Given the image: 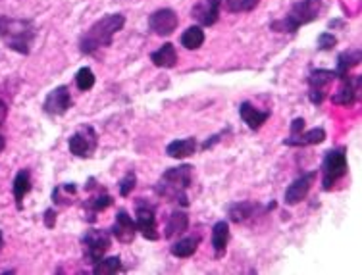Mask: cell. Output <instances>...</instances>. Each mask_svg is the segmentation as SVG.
Returning a JSON list of instances; mask_svg holds the SVG:
<instances>
[{
  "instance_id": "1",
  "label": "cell",
  "mask_w": 362,
  "mask_h": 275,
  "mask_svg": "<svg viewBox=\"0 0 362 275\" xmlns=\"http://www.w3.org/2000/svg\"><path fill=\"white\" fill-rule=\"evenodd\" d=\"M126 25V18L122 14H110L104 16L102 20H98L97 23L91 25V29L81 37L79 40V50L83 54H95L98 49L110 47L114 35L117 31H122V27Z\"/></svg>"
},
{
  "instance_id": "2",
  "label": "cell",
  "mask_w": 362,
  "mask_h": 275,
  "mask_svg": "<svg viewBox=\"0 0 362 275\" xmlns=\"http://www.w3.org/2000/svg\"><path fill=\"white\" fill-rule=\"evenodd\" d=\"M37 37V27L31 20H16L8 16H0V39L20 54H30L33 40Z\"/></svg>"
},
{
  "instance_id": "3",
  "label": "cell",
  "mask_w": 362,
  "mask_h": 275,
  "mask_svg": "<svg viewBox=\"0 0 362 275\" xmlns=\"http://www.w3.org/2000/svg\"><path fill=\"white\" fill-rule=\"evenodd\" d=\"M191 181H193V167L189 166V164L172 167V169H168L166 174L160 177V181H158L157 185V193L160 197L172 200V202L187 206L189 200H187L185 191L191 187Z\"/></svg>"
},
{
  "instance_id": "4",
  "label": "cell",
  "mask_w": 362,
  "mask_h": 275,
  "mask_svg": "<svg viewBox=\"0 0 362 275\" xmlns=\"http://www.w3.org/2000/svg\"><path fill=\"white\" fill-rule=\"evenodd\" d=\"M322 12V0H299L291 6L284 20L274 21L270 27L280 33H295L299 27L314 21Z\"/></svg>"
},
{
  "instance_id": "5",
  "label": "cell",
  "mask_w": 362,
  "mask_h": 275,
  "mask_svg": "<svg viewBox=\"0 0 362 275\" xmlns=\"http://www.w3.org/2000/svg\"><path fill=\"white\" fill-rule=\"evenodd\" d=\"M347 150L345 147L332 148L322 164V189L324 191H332L333 185L347 174Z\"/></svg>"
},
{
  "instance_id": "6",
  "label": "cell",
  "mask_w": 362,
  "mask_h": 275,
  "mask_svg": "<svg viewBox=\"0 0 362 275\" xmlns=\"http://www.w3.org/2000/svg\"><path fill=\"white\" fill-rule=\"evenodd\" d=\"M81 243H83V250H85V258L89 260V264H97L110 248V235L106 231L89 229L81 239Z\"/></svg>"
},
{
  "instance_id": "7",
  "label": "cell",
  "mask_w": 362,
  "mask_h": 275,
  "mask_svg": "<svg viewBox=\"0 0 362 275\" xmlns=\"http://www.w3.org/2000/svg\"><path fill=\"white\" fill-rule=\"evenodd\" d=\"M68 147L71 150V154H76L79 158H91L93 152L97 150V133L91 125H85L79 131H76L68 141Z\"/></svg>"
},
{
  "instance_id": "8",
  "label": "cell",
  "mask_w": 362,
  "mask_h": 275,
  "mask_svg": "<svg viewBox=\"0 0 362 275\" xmlns=\"http://www.w3.org/2000/svg\"><path fill=\"white\" fill-rule=\"evenodd\" d=\"M335 81V71L330 69H316L308 75V99L313 104L320 106L326 99V91Z\"/></svg>"
},
{
  "instance_id": "9",
  "label": "cell",
  "mask_w": 362,
  "mask_h": 275,
  "mask_svg": "<svg viewBox=\"0 0 362 275\" xmlns=\"http://www.w3.org/2000/svg\"><path fill=\"white\" fill-rule=\"evenodd\" d=\"M43 108L50 116H64L69 108H71V95H69V88L66 85H60V87L52 88L49 93V97L45 99Z\"/></svg>"
},
{
  "instance_id": "10",
  "label": "cell",
  "mask_w": 362,
  "mask_h": 275,
  "mask_svg": "<svg viewBox=\"0 0 362 275\" xmlns=\"http://www.w3.org/2000/svg\"><path fill=\"white\" fill-rule=\"evenodd\" d=\"M177 14L172 8H162V10H157L150 18H148V27L150 31H155L160 37H168L172 35L174 31L177 29Z\"/></svg>"
},
{
  "instance_id": "11",
  "label": "cell",
  "mask_w": 362,
  "mask_h": 275,
  "mask_svg": "<svg viewBox=\"0 0 362 275\" xmlns=\"http://www.w3.org/2000/svg\"><path fill=\"white\" fill-rule=\"evenodd\" d=\"M316 177H318L316 171H308V174L299 177V179H295L293 183L287 187V191H285V204L295 206V204H299L301 200H304L306 195H308V191L313 189Z\"/></svg>"
},
{
  "instance_id": "12",
  "label": "cell",
  "mask_w": 362,
  "mask_h": 275,
  "mask_svg": "<svg viewBox=\"0 0 362 275\" xmlns=\"http://www.w3.org/2000/svg\"><path fill=\"white\" fill-rule=\"evenodd\" d=\"M137 231H141V235L148 239V241H158L160 235H158L157 229V217H155V208L148 206V204H143L139 202L137 204Z\"/></svg>"
},
{
  "instance_id": "13",
  "label": "cell",
  "mask_w": 362,
  "mask_h": 275,
  "mask_svg": "<svg viewBox=\"0 0 362 275\" xmlns=\"http://www.w3.org/2000/svg\"><path fill=\"white\" fill-rule=\"evenodd\" d=\"M359 93H361V77H347L341 79V87L332 97L333 104H339V106H352L357 99H359Z\"/></svg>"
},
{
  "instance_id": "14",
  "label": "cell",
  "mask_w": 362,
  "mask_h": 275,
  "mask_svg": "<svg viewBox=\"0 0 362 275\" xmlns=\"http://www.w3.org/2000/svg\"><path fill=\"white\" fill-rule=\"evenodd\" d=\"M112 233L116 237L120 243H131L135 239V233H137V226L135 222L131 219L126 210H120L116 214V222H114V227H112Z\"/></svg>"
},
{
  "instance_id": "15",
  "label": "cell",
  "mask_w": 362,
  "mask_h": 275,
  "mask_svg": "<svg viewBox=\"0 0 362 275\" xmlns=\"http://www.w3.org/2000/svg\"><path fill=\"white\" fill-rule=\"evenodd\" d=\"M220 4L222 0H203L196 4L191 14L201 25H214L220 16Z\"/></svg>"
},
{
  "instance_id": "16",
  "label": "cell",
  "mask_w": 362,
  "mask_h": 275,
  "mask_svg": "<svg viewBox=\"0 0 362 275\" xmlns=\"http://www.w3.org/2000/svg\"><path fill=\"white\" fill-rule=\"evenodd\" d=\"M326 141V129L316 128L306 131V133H297V135H289L285 139V147H310V145H320Z\"/></svg>"
},
{
  "instance_id": "17",
  "label": "cell",
  "mask_w": 362,
  "mask_h": 275,
  "mask_svg": "<svg viewBox=\"0 0 362 275\" xmlns=\"http://www.w3.org/2000/svg\"><path fill=\"white\" fill-rule=\"evenodd\" d=\"M239 116H241V119L247 123V128L256 131V129L262 128L266 121L270 119V112H268V110L262 112V110L255 108L251 102H243V104L239 106Z\"/></svg>"
},
{
  "instance_id": "18",
  "label": "cell",
  "mask_w": 362,
  "mask_h": 275,
  "mask_svg": "<svg viewBox=\"0 0 362 275\" xmlns=\"http://www.w3.org/2000/svg\"><path fill=\"white\" fill-rule=\"evenodd\" d=\"M196 152V141L195 137H187V139H179V141H174L166 147V154L170 158H189L193 156Z\"/></svg>"
},
{
  "instance_id": "19",
  "label": "cell",
  "mask_w": 362,
  "mask_h": 275,
  "mask_svg": "<svg viewBox=\"0 0 362 275\" xmlns=\"http://www.w3.org/2000/svg\"><path fill=\"white\" fill-rule=\"evenodd\" d=\"M227 243H229V226L227 222H218L212 227V246H214L216 258H222L225 254Z\"/></svg>"
},
{
  "instance_id": "20",
  "label": "cell",
  "mask_w": 362,
  "mask_h": 275,
  "mask_svg": "<svg viewBox=\"0 0 362 275\" xmlns=\"http://www.w3.org/2000/svg\"><path fill=\"white\" fill-rule=\"evenodd\" d=\"M150 60H152V64H155L157 68H174L177 64L176 47H174L172 43H166L164 47H160L157 52L150 54Z\"/></svg>"
},
{
  "instance_id": "21",
  "label": "cell",
  "mask_w": 362,
  "mask_h": 275,
  "mask_svg": "<svg viewBox=\"0 0 362 275\" xmlns=\"http://www.w3.org/2000/svg\"><path fill=\"white\" fill-rule=\"evenodd\" d=\"M361 62V50H345L337 58V69H335V77H347L351 73L354 66H359Z\"/></svg>"
},
{
  "instance_id": "22",
  "label": "cell",
  "mask_w": 362,
  "mask_h": 275,
  "mask_svg": "<svg viewBox=\"0 0 362 275\" xmlns=\"http://www.w3.org/2000/svg\"><path fill=\"white\" fill-rule=\"evenodd\" d=\"M31 191V174L27 169H20L18 176L14 179V198H16V206L18 210L23 208V198Z\"/></svg>"
},
{
  "instance_id": "23",
  "label": "cell",
  "mask_w": 362,
  "mask_h": 275,
  "mask_svg": "<svg viewBox=\"0 0 362 275\" xmlns=\"http://www.w3.org/2000/svg\"><path fill=\"white\" fill-rule=\"evenodd\" d=\"M187 226H189V216L185 212H181V210H176V212H172V216L168 217L164 237L172 239V237L181 235L183 231H187Z\"/></svg>"
},
{
  "instance_id": "24",
  "label": "cell",
  "mask_w": 362,
  "mask_h": 275,
  "mask_svg": "<svg viewBox=\"0 0 362 275\" xmlns=\"http://www.w3.org/2000/svg\"><path fill=\"white\" fill-rule=\"evenodd\" d=\"M201 245V237H185L179 239L176 245L172 246V254L176 258H189L196 252V248Z\"/></svg>"
},
{
  "instance_id": "25",
  "label": "cell",
  "mask_w": 362,
  "mask_h": 275,
  "mask_svg": "<svg viewBox=\"0 0 362 275\" xmlns=\"http://www.w3.org/2000/svg\"><path fill=\"white\" fill-rule=\"evenodd\" d=\"M256 208L258 206L253 204V202H237V204H231V206H229V219L235 222V224L247 222L249 217L255 216Z\"/></svg>"
},
{
  "instance_id": "26",
  "label": "cell",
  "mask_w": 362,
  "mask_h": 275,
  "mask_svg": "<svg viewBox=\"0 0 362 275\" xmlns=\"http://www.w3.org/2000/svg\"><path fill=\"white\" fill-rule=\"evenodd\" d=\"M203 43H205V31L201 29V27H189V29L181 35V45L185 47L187 50H196L203 47Z\"/></svg>"
},
{
  "instance_id": "27",
  "label": "cell",
  "mask_w": 362,
  "mask_h": 275,
  "mask_svg": "<svg viewBox=\"0 0 362 275\" xmlns=\"http://www.w3.org/2000/svg\"><path fill=\"white\" fill-rule=\"evenodd\" d=\"M122 270V260L117 256H112V258H100L95 267H93V274L95 275H114Z\"/></svg>"
},
{
  "instance_id": "28",
  "label": "cell",
  "mask_w": 362,
  "mask_h": 275,
  "mask_svg": "<svg viewBox=\"0 0 362 275\" xmlns=\"http://www.w3.org/2000/svg\"><path fill=\"white\" fill-rule=\"evenodd\" d=\"M110 204H112V197H110V195H106V193H104V195L100 193V195H97V197L89 198L83 206H85V210H89L91 214H98V212L106 210Z\"/></svg>"
},
{
  "instance_id": "29",
  "label": "cell",
  "mask_w": 362,
  "mask_h": 275,
  "mask_svg": "<svg viewBox=\"0 0 362 275\" xmlns=\"http://www.w3.org/2000/svg\"><path fill=\"white\" fill-rule=\"evenodd\" d=\"M260 0H225L227 10L234 14H241V12H253L258 6Z\"/></svg>"
},
{
  "instance_id": "30",
  "label": "cell",
  "mask_w": 362,
  "mask_h": 275,
  "mask_svg": "<svg viewBox=\"0 0 362 275\" xmlns=\"http://www.w3.org/2000/svg\"><path fill=\"white\" fill-rule=\"evenodd\" d=\"M76 85H78L79 91H89L95 85V73L91 68H81L76 73Z\"/></svg>"
},
{
  "instance_id": "31",
  "label": "cell",
  "mask_w": 362,
  "mask_h": 275,
  "mask_svg": "<svg viewBox=\"0 0 362 275\" xmlns=\"http://www.w3.org/2000/svg\"><path fill=\"white\" fill-rule=\"evenodd\" d=\"M135 183H137V177H135V174H133V171H128L126 177L120 181V195H122V197H129V195H131V191L135 189Z\"/></svg>"
},
{
  "instance_id": "32",
  "label": "cell",
  "mask_w": 362,
  "mask_h": 275,
  "mask_svg": "<svg viewBox=\"0 0 362 275\" xmlns=\"http://www.w3.org/2000/svg\"><path fill=\"white\" fill-rule=\"evenodd\" d=\"M335 45H337V39L333 37L332 33H322V35L318 37V49L332 50Z\"/></svg>"
},
{
  "instance_id": "33",
  "label": "cell",
  "mask_w": 362,
  "mask_h": 275,
  "mask_svg": "<svg viewBox=\"0 0 362 275\" xmlns=\"http://www.w3.org/2000/svg\"><path fill=\"white\" fill-rule=\"evenodd\" d=\"M303 129H304V119L303 118L293 119V123H291V135H297V133H301Z\"/></svg>"
},
{
  "instance_id": "34",
  "label": "cell",
  "mask_w": 362,
  "mask_h": 275,
  "mask_svg": "<svg viewBox=\"0 0 362 275\" xmlns=\"http://www.w3.org/2000/svg\"><path fill=\"white\" fill-rule=\"evenodd\" d=\"M54 224H56V214H54V210H47V212H45V226L54 227Z\"/></svg>"
},
{
  "instance_id": "35",
  "label": "cell",
  "mask_w": 362,
  "mask_h": 275,
  "mask_svg": "<svg viewBox=\"0 0 362 275\" xmlns=\"http://www.w3.org/2000/svg\"><path fill=\"white\" fill-rule=\"evenodd\" d=\"M6 116H8V104L4 100H0V128L6 121Z\"/></svg>"
},
{
  "instance_id": "36",
  "label": "cell",
  "mask_w": 362,
  "mask_h": 275,
  "mask_svg": "<svg viewBox=\"0 0 362 275\" xmlns=\"http://www.w3.org/2000/svg\"><path fill=\"white\" fill-rule=\"evenodd\" d=\"M4 147H6V141H4V137L0 135V152L4 150Z\"/></svg>"
},
{
  "instance_id": "37",
  "label": "cell",
  "mask_w": 362,
  "mask_h": 275,
  "mask_svg": "<svg viewBox=\"0 0 362 275\" xmlns=\"http://www.w3.org/2000/svg\"><path fill=\"white\" fill-rule=\"evenodd\" d=\"M2 246H4V237H2V231H0V250H2Z\"/></svg>"
}]
</instances>
